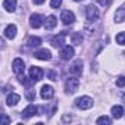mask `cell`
Here are the masks:
<instances>
[{
    "label": "cell",
    "instance_id": "cell-1",
    "mask_svg": "<svg viewBox=\"0 0 125 125\" xmlns=\"http://www.w3.org/2000/svg\"><path fill=\"white\" fill-rule=\"evenodd\" d=\"M75 106L81 110H87V109L93 107V99L88 96H81L75 100Z\"/></svg>",
    "mask_w": 125,
    "mask_h": 125
},
{
    "label": "cell",
    "instance_id": "cell-2",
    "mask_svg": "<svg viewBox=\"0 0 125 125\" xmlns=\"http://www.w3.org/2000/svg\"><path fill=\"white\" fill-rule=\"evenodd\" d=\"M80 87V81H78V77H72V78H68L66 83H65V91L66 94H74Z\"/></svg>",
    "mask_w": 125,
    "mask_h": 125
},
{
    "label": "cell",
    "instance_id": "cell-3",
    "mask_svg": "<svg viewBox=\"0 0 125 125\" xmlns=\"http://www.w3.org/2000/svg\"><path fill=\"white\" fill-rule=\"evenodd\" d=\"M99 9L94 6V5H88L87 8H85V18H87V21H90V22H93V21H97V18H99Z\"/></svg>",
    "mask_w": 125,
    "mask_h": 125
},
{
    "label": "cell",
    "instance_id": "cell-4",
    "mask_svg": "<svg viewBox=\"0 0 125 125\" xmlns=\"http://www.w3.org/2000/svg\"><path fill=\"white\" fill-rule=\"evenodd\" d=\"M44 22H46V19H44V16L40 15V13H32V15L30 16V25H31L32 28H40Z\"/></svg>",
    "mask_w": 125,
    "mask_h": 125
},
{
    "label": "cell",
    "instance_id": "cell-5",
    "mask_svg": "<svg viewBox=\"0 0 125 125\" xmlns=\"http://www.w3.org/2000/svg\"><path fill=\"white\" fill-rule=\"evenodd\" d=\"M12 71L16 74V75H22L24 71H25V63H24V60L16 57L13 62H12Z\"/></svg>",
    "mask_w": 125,
    "mask_h": 125
},
{
    "label": "cell",
    "instance_id": "cell-6",
    "mask_svg": "<svg viewBox=\"0 0 125 125\" xmlns=\"http://www.w3.org/2000/svg\"><path fill=\"white\" fill-rule=\"evenodd\" d=\"M74 54H75V50L71 46H65V47H62V50H60V59L62 60H71L74 57Z\"/></svg>",
    "mask_w": 125,
    "mask_h": 125
},
{
    "label": "cell",
    "instance_id": "cell-7",
    "mask_svg": "<svg viewBox=\"0 0 125 125\" xmlns=\"http://www.w3.org/2000/svg\"><path fill=\"white\" fill-rule=\"evenodd\" d=\"M69 72L74 77H81L83 75V60H75L69 68Z\"/></svg>",
    "mask_w": 125,
    "mask_h": 125
},
{
    "label": "cell",
    "instance_id": "cell-8",
    "mask_svg": "<svg viewBox=\"0 0 125 125\" xmlns=\"http://www.w3.org/2000/svg\"><path fill=\"white\" fill-rule=\"evenodd\" d=\"M40 96H41L43 100H50V99H53V96H54L53 87H52V85H43L41 90H40Z\"/></svg>",
    "mask_w": 125,
    "mask_h": 125
},
{
    "label": "cell",
    "instance_id": "cell-9",
    "mask_svg": "<svg viewBox=\"0 0 125 125\" xmlns=\"http://www.w3.org/2000/svg\"><path fill=\"white\" fill-rule=\"evenodd\" d=\"M60 19H62V22H63L65 25H71V24L75 22V15H74L71 10H62Z\"/></svg>",
    "mask_w": 125,
    "mask_h": 125
},
{
    "label": "cell",
    "instance_id": "cell-10",
    "mask_svg": "<svg viewBox=\"0 0 125 125\" xmlns=\"http://www.w3.org/2000/svg\"><path fill=\"white\" fill-rule=\"evenodd\" d=\"M21 115H22L24 119H30V118H32L34 115H38V107L34 106V104H30V106H27V107L22 110Z\"/></svg>",
    "mask_w": 125,
    "mask_h": 125
},
{
    "label": "cell",
    "instance_id": "cell-11",
    "mask_svg": "<svg viewBox=\"0 0 125 125\" xmlns=\"http://www.w3.org/2000/svg\"><path fill=\"white\" fill-rule=\"evenodd\" d=\"M43 74H44L43 69L38 68V66H31V68H30V78H32L35 83L43 78Z\"/></svg>",
    "mask_w": 125,
    "mask_h": 125
},
{
    "label": "cell",
    "instance_id": "cell-12",
    "mask_svg": "<svg viewBox=\"0 0 125 125\" xmlns=\"http://www.w3.org/2000/svg\"><path fill=\"white\" fill-rule=\"evenodd\" d=\"M65 37H66V32H60L57 35H54L52 38V46L53 47H63L65 44Z\"/></svg>",
    "mask_w": 125,
    "mask_h": 125
},
{
    "label": "cell",
    "instance_id": "cell-13",
    "mask_svg": "<svg viewBox=\"0 0 125 125\" xmlns=\"http://www.w3.org/2000/svg\"><path fill=\"white\" fill-rule=\"evenodd\" d=\"M34 56H35V59H40V60H50V59H52V53H50V50H47V49H40V50H37V52L34 53Z\"/></svg>",
    "mask_w": 125,
    "mask_h": 125
},
{
    "label": "cell",
    "instance_id": "cell-14",
    "mask_svg": "<svg viewBox=\"0 0 125 125\" xmlns=\"http://www.w3.org/2000/svg\"><path fill=\"white\" fill-rule=\"evenodd\" d=\"M16 31H18V28H16V25L15 24H9L8 27H6V30H5V37H8V38H15L16 37Z\"/></svg>",
    "mask_w": 125,
    "mask_h": 125
},
{
    "label": "cell",
    "instance_id": "cell-15",
    "mask_svg": "<svg viewBox=\"0 0 125 125\" xmlns=\"http://www.w3.org/2000/svg\"><path fill=\"white\" fill-rule=\"evenodd\" d=\"M124 21H125V3H124L121 8H118V10H116V13H115V22L121 24V22H124Z\"/></svg>",
    "mask_w": 125,
    "mask_h": 125
},
{
    "label": "cell",
    "instance_id": "cell-16",
    "mask_svg": "<svg viewBox=\"0 0 125 125\" xmlns=\"http://www.w3.org/2000/svg\"><path fill=\"white\" fill-rule=\"evenodd\" d=\"M56 24H57V19H56V16H54V15H50V16H47V19H46V22H44L46 31H50V30H53V28L56 27Z\"/></svg>",
    "mask_w": 125,
    "mask_h": 125
},
{
    "label": "cell",
    "instance_id": "cell-17",
    "mask_svg": "<svg viewBox=\"0 0 125 125\" xmlns=\"http://www.w3.org/2000/svg\"><path fill=\"white\" fill-rule=\"evenodd\" d=\"M19 100H21L19 94H16V93H10V94L6 97V104H8V106H15V104H18Z\"/></svg>",
    "mask_w": 125,
    "mask_h": 125
},
{
    "label": "cell",
    "instance_id": "cell-18",
    "mask_svg": "<svg viewBox=\"0 0 125 125\" xmlns=\"http://www.w3.org/2000/svg\"><path fill=\"white\" fill-rule=\"evenodd\" d=\"M110 113H112V116H113L115 119H121V118L124 116V107L119 106V104H116V106H113V107L110 109Z\"/></svg>",
    "mask_w": 125,
    "mask_h": 125
},
{
    "label": "cell",
    "instance_id": "cell-19",
    "mask_svg": "<svg viewBox=\"0 0 125 125\" xmlns=\"http://www.w3.org/2000/svg\"><path fill=\"white\" fill-rule=\"evenodd\" d=\"M3 8H5L6 12H15L16 0H5V2H3Z\"/></svg>",
    "mask_w": 125,
    "mask_h": 125
},
{
    "label": "cell",
    "instance_id": "cell-20",
    "mask_svg": "<svg viewBox=\"0 0 125 125\" xmlns=\"http://www.w3.org/2000/svg\"><path fill=\"white\" fill-rule=\"evenodd\" d=\"M18 80H19V83H21L22 85H25V87H28V88H31L32 83H35L32 78H30V80H28V78H27L24 74H22V75H18Z\"/></svg>",
    "mask_w": 125,
    "mask_h": 125
},
{
    "label": "cell",
    "instance_id": "cell-21",
    "mask_svg": "<svg viewBox=\"0 0 125 125\" xmlns=\"http://www.w3.org/2000/svg\"><path fill=\"white\" fill-rule=\"evenodd\" d=\"M27 44H28V47H38L41 44V38L40 37H30Z\"/></svg>",
    "mask_w": 125,
    "mask_h": 125
},
{
    "label": "cell",
    "instance_id": "cell-22",
    "mask_svg": "<svg viewBox=\"0 0 125 125\" xmlns=\"http://www.w3.org/2000/svg\"><path fill=\"white\" fill-rule=\"evenodd\" d=\"M71 40H72L74 44H81L83 43V34L81 32H74L71 35Z\"/></svg>",
    "mask_w": 125,
    "mask_h": 125
},
{
    "label": "cell",
    "instance_id": "cell-23",
    "mask_svg": "<svg viewBox=\"0 0 125 125\" xmlns=\"http://www.w3.org/2000/svg\"><path fill=\"white\" fill-rule=\"evenodd\" d=\"M115 40H116V43H118V44H121V46H125V31H124V32H119V34H116Z\"/></svg>",
    "mask_w": 125,
    "mask_h": 125
},
{
    "label": "cell",
    "instance_id": "cell-24",
    "mask_svg": "<svg viewBox=\"0 0 125 125\" xmlns=\"http://www.w3.org/2000/svg\"><path fill=\"white\" fill-rule=\"evenodd\" d=\"M96 124H112V119L109 118V116H100V118H97V121H96Z\"/></svg>",
    "mask_w": 125,
    "mask_h": 125
},
{
    "label": "cell",
    "instance_id": "cell-25",
    "mask_svg": "<svg viewBox=\"0 0 125 125\" xmlns=\"http://www.w3.org/2000/svg\"><path fill=\"white\" fill-rule=\"evenodd\" d=\"M60 5H62V0H50V6H52L53 9L60 8Z\"/></svg>",
    "mask_w": 125,
    "mask_h": 125
},
{
    "label": "cell",
    "instance_id": "cell-26",
    "mask_svg": "<svg viewBox=\"0 0 125 125\" xmlns=\"http://www.w3.org/2000/svg\"><path fill=\"white\" fill-rule=\"evenodd\" d=\"M116 85H118V87H125V77H124V75L118 77V80H116Z\"/></svg>",
    "mask_w": 125,
    "mask_h": 125
},
{
    "label": "cell",
    "instance_id": "cell-27",
    "mask_svg": "<svg viewBox=\"0 0 125 125\" xmlns=\"http://www.w3.org/2000/svg\"><path fill=\"white\" fill-rule=\"evenodd\" d=\"M47 77H49V80L54 81V80H56V72H54V71H47Z\"/></svg>",
    "mask_w": 125,
    "mask_h": 125
},
{
    "label": "cell",
    "instance_id": "cell-28",
    "mask_svg": "<svg viewBox=\"0 0 125 125\" xmlns=\"http://www.w3.org/2000/svg\"><path fill=\"white\" fill-rule=\"evenodd\" d=\"M97 2H99L100 5H103V6H109L112 0H97Z\"/></svg>",
    "mask_w": 125,
    "mask_h": 125
},
{
    "label": "cell",
    "instance_id": "cell-29",
    "mask_svg": "<svg viewBox=\"0 0 125 125\" xmlns=\"http://www.w3.org/2000/svg\"><path fill=\"white\" fill-rule=\"evenodd\" d=\"M10 122V119H9V116H6V115H3V121H2V124L3 125H8Z\"/></svg>",
    "mask_w": 125,
    "mask_h": 125
},
{
    "label": "cell",
    "instance_id": "cell-30",
    "mask_svg": "<svg viewBox=\"0 0 125 125\" xmlns=\"http://www.w3.org/2000/svg\"><path fill=\"white\" fill-rule=\"evenodd\" d=\"M32 2H34L35 5H43V3H44V0H32Z\"/></svg>",
    "mask_w": 125,
    "mask_h": 125
},
{
    "label": "cell",
    "instance_id": "cell-31",
    "mask_svg": "<svg viewBox=\"0 0 125 125\" xmlns=\"http://www.w3.org/2000/svg\"><path fill=\"white\" fill-rule=\"evenodd\" d=\"M63 121L66 122V121H71V116H63Z\"/></svg>",
    "mask_w": 125,
    "mask_h": 125
},
{
    "label": "cell",
    "instance_id": "cell-32",
    "mask_svg": "<svg viewBox=\"0 0 125 125\" xmlns=\"http://www.w3.org/2000/svg\"><path fill=\"white\" fill-rule=\"evenodd\" d=\"M74 2H83V0H74Z\"/></svg>",
    "mask_w": 125,
    "mask_h": 125
},
{
    "label": "cell",
    "instance_id": "cell-33",
    "mask_svg": "<svg viewBox=\"0 0 125 125\" xmlns=\"http://www.w3.org/2000/svg\"><path fill=\"white\" fill-rule=\"evenodd\" d=\"M124 102H125V94H124Z\"/></svg>",
    "mask_w": 125,
    "mask_h": 125
}]
</instances>
